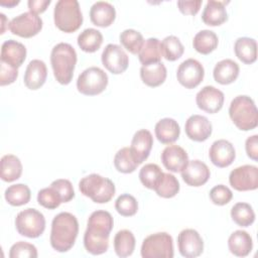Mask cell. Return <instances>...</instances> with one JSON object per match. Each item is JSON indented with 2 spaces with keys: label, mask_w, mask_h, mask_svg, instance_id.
<instances>
[{
  "label": "cell",
  "mask_w": 258,
  "mask_h": 258,
  "mask_svg": "<svg viewBox=\"0 0 258 258\" xmlns=\"http://www.w3.org/2000/svg\"><path fill=\"white\" fill-rule=\"evenodd\" d=\"M113 225V217L107 211L99 210L90 215L84 234V246L89 253L101 255L108 250Z\"/></svg>",
  "instance_id": "6da1fadb"
},
{
  "label": "cell",
  "mask_w": 258,
  "mask_h": 258,
  "mask_svg": "<svg viewBox=\"0 0 258 258\" xmlns=\"http://www.w3.org/2000/svg\"><path fill=\"white\" fill-rule=\"evenodd\" d=\"M79 233V222L73 214L61 212L51 222L49 242L57 252H67L75 244Z\"/></svg>",
  "instance_id": "7a4b0ae2"
},
{
  "label": "cell",
  "mask_w": 258,
  "mask_h": 258,
  "mask_svg": "<svg viewBox=\"0 0 258 258\" xmlns=\"http://www.w3.org/2000/svg\"><path fill=\"white\" fill-rule=\"evenodd\" d=\"M50 63L55 80L61 85H69L77 63L75 48L67 42L57 43L51 49Z\"/></svg>",
  "instance_id": "3957f363"
},
{
  "label": "cell",
  "mask_w": 258,
  "mask_h": 258,
  "mask_svg": "<svg viewBox=\"0 0 258 258\" xmlns=\"http://www.w3.org/2000/svg\"><path fill=\"white\" fill-rule=\"evenodd\" d=\"M229 116L236 127L242 131H249L258 125V112L256 105L249 96L235 97L229 107Z\"/></svg>",
  "instance_id": "277c9868"
},
{
  "label": "cell",
  "mask_w": 258,
  "mask_h": 258,
  "mask_svg": "<svg viewBox=\"0 0 258 258\" xmlns=\"http://www.w3.org/2000/svg\"><path fill=\"white\" fill-rule=\"evenodd\" d=\"M79 189L94 203L106 204L112 200L115 195L114 182L97 173L89 174L83 177L79 182Z\"/></svg>",
  "instance_id": "5b68a950"
},
{
  "label": "cell",
  "mask_w": 258,
  "mask_h": 258,
  "mask_svg": "<svg viewBox=\"0 0 258 258\" xmlns=\"http://www.w3.org/2000/svg\"><path fill=\"white\" fill-rule=\"evenodd\" d=\"M55 26L67 33L78 30L83 23V15L77 0H59L53 10Z\"/></svg>",
  "instance_id": "8992f818"
},
{
  "label": "cell",
  "mask_w": 258,
  "mask_h": 258,
  "mask_svg": "<svg viewBox=\"0 0 258 258\" xmlns=\"http://www.w3.org/2000/svg\"><path fill=\"white\" fill-rule=\"evenodd\" d=\"M141 256L143 258H172V237L166 232L147 236L141 245Z\"/></svg>",
  "instance_id": "52a82bcc"
},
{
  "label": "cell",
  "mask_w": 258,
  "mask_h": 258,
  "mask_svg": "<svg viewBox=\"0 0 258 258\" xmlns=\"http://www.w3.org/2000/svg\"><path fill=\"white\" fill-rule=\"evenodd\" d=\"M17 232L27 238H37L45 229V219L39 211L28 208L19 212L15 218Z\"/></svg>",
  "instance_id": "ba28073f"
},
{
  "label": "cell",
  "mask_w": 258,
  "mask_h": 258,
  "mask_svg": "<svg viewBox=\"0 0 258 258\" xmlns=\"http://www.w3.org/2000/svg\"><path fill=\"white\" fill-rule=\"evenodd\" d=\"M108 85L107 74L98 67H90L84 70L78 77L77 89L87 96L99 95L105 91Z\"/></svg>",
  "instance_id": "9c48e42d"
},
{
  "label": "cell",
  "mask_w": 258,
  "mask_h": 258,
  "mask_svg": "<svg viewBox=\"0 0 258 258\" xmlns=\"http://www.w3.org/2000/svg\"><path fill=\"white\" fill-rule=\"evenodd\" d=\"M10 31L20 37L29 38L36 35L42 28V19L32 12H24L11 19L8 23Z\"/></svg>",
  "instance_id": "30bf717a"
},
{
  "label": "cell",
  "mask_w": 258,
  "mask_h": 258,
  "mask_svg": "<svg viewBox=\"0 0 258 258\" xmlns=\"http://www.w3.org/2000/svg\"><path fill=\"white\" fill-rule=\"evenodd\" d=\"M229 182L239 191L254 190L258 187V168L255 165L245 164L236 167L230 172Z\"/></svg>",
  "instance_id": "8fae6325"
},
{
  "label": "cell",
  "mask_w": 258,
  "mask_h": 258,
  "mask_svg": "<svg viewBox=\"0 0 258 258\" xmlns=\"http://www.w3.org/2000/svg\"><path fill=\"white\" fill-rule=\"evenodd\" d=\"M204 77L205 69L203 64L195 58L183 60L176 71L178 83L186 89H195L198 87L204 80Z\"/></svg>",
  "instance_id": "7c38bea8"
},
{
  "label": "cell",
  "mask_w": 258,
  "mask_h": 258,
  "mask_svg": "<svg viewBox=\"0 0 258 258\" xmlns=\"http://www.w3.org/2000/svg\"><path fill=\"white\" fill-rule=\"evenodd\" d=\"M103 66L112 74L124 73L129 64V57L125 50L118 44L109 43L105 46L101 55Z\"/></svg>",
  "instance_id": "4fadbf2b"
},
{
  "label": "cell",
  "mask_w": 258,
  "mask_h": 258,
  "mask_svg": "<svg viewBox=\"0 0 258 258\" xmlns=\"http://www.w3.org/2000/svg\"><path fill=\"white\" fill-rule=\"evenodd\" d=\"M177 247L181 256L195 258L203 253L204 241L198 231L184 229L177 236Z\"/></svg>",
  "instance_id": "5bb4252c"
},
{
  "label": "cell",
  "mask_w": 258,
  "mask_h": 258,
  "mask_svg": "<svg viewBox=\"0 0 258 258\" xmlns=\"http://www.w3.org/2000/svg\"><path fill=\"white\" fill-rule=\"evenodd\" d=\"M224 93L214 86L204 87L196 96L198 107L209 114L218 113L224 105Z\"/></svg>",
  "instance_id": "9a60e30c"
},
{
  "label": "cell",
  "mask_w": 258,
  "mask_h": 258,
  "mask_svg": "<svg viewBox=\"0 0 258 258\" xmlns=\"http://www.w3.org/2000/svg\"><path fill=\"white\" fill-rule=\"evenodd\" d=\"M209 157L214 165L223 168L233 163L236 157V151L230 141L226 139H219L211 145Z\"/></svg>",
  "instance_id": "2e32d148"
},
{
  "label": "cell",
  "mask_w": 258,
  "mask_h": 258,
  "mask_svg": "<svg viewBox=\"0 0 258 258\" xmlns=\"http://www.w3.org/2000/svg\"><path fill=\"white\" fill-rule=\"evenodd\" d=\"M184 130L189 139L197 142H203L211 136L213 126L207 117L195 114L188 117L185 121Z\"/></svg>",
  "instance_id": "e0dca14e"
},
{
  "label": "cell",
  "mask_w": 258,
  "mask_h": 258,
  "mask_svg": "<svg viewBox=\"0 0 258 258\" xmlns=\"http://www.w3.org/2000/svg\"><path fill=\"white\" fill-rule=\"evenodd\" d=\"M211 171L208 165L199 160H188L186 166L181 171V177L183 181L190 186L204 185L210 178Z\"/></svg>",
  "instance_id": "ac0fdd59"
},
{
  "label": "cell",
  "mask_w": 258,
  "mask_h": 258,
  "mask_svg": "<svg viewBox=\"0 0 258 258\" xmlns=\"http://www.w3.org/2000/svg\"><path fill=\"white\" fill-rule=\"evenodd\" d=\"M162 164L171 172H181L188 162L186 151L175 144L166 146L160 155Z\"/></svg>",
  "instance_id": "d6986e66"
},
{
  "label": "cell",
  "mask_w": 258,
  "mask_h": 258,
  "mask_svg": "<svg viewBox=\"0 0 258 258\" xmlns=\"http://www.w3.org/2000/svg\"><path fill=\"white\" fill-rule=\"evenodd\" d=\"M153 145V137L150 131L146 129H140L133 135L130 151L134 159L138 164L145 161L150 153V150Z\"/></svg>",
  "instance_id": "ffe728a7"
},
{
  "label": "cell",
  "mask_w": 258,
  "mask_h": 258,
  "mask_svg": "<svg viewBox=\"0 0 258 258\" xmlns=\"http://www.w3.org/2000/svg\"><path fill=\"white\" fill-rule=\"evenodd\" d=\"M26 58V47L19 41L9 39L1 46V61L15 69L21 67Z\"/></svg>",
  "instance_id": "44dd1931"
},
{
  "label": "cell",
  "mask_w": 258,
  "mask_h": 258,
  "mask_svg": "<svg viewBox=\"0 0 258 258\" xmlns=\"http://www.w3.org/2000/svg\"><path fill=\"white\" fill-rule=\"evenodd\" d=\"M47 77L46 64L43 60L32 59L26 67L23 81L30 90H37L43 86Z\"/></svg>",
  "instance_id": "7402d4cb"
},
{
  "label": "cell",
  "mask_w": 258,
  "mask_h": 258,
  "mask_svg": "<svg viewBox=\"0 0 258 258\" xmlns=\"http://www.w3.org/2000/svg\"><path fill=\"white\" fill-rule=\"evenodd\" d=\"M116 17L114 6L106 1H97L90 9V19L93 24L99 27L110 26Z\"/></svg>",
  "instance_id": "603a6c76"
},
{
  "label": "cell",
  "mask_w": 258,
  "mask_h": 258,
  "mask_svg": "<svg viewBox=\"0 0 258 258\" xmlns=\"http://www.w3.org/2000/svg\"><path fill=\"white\" fill-rule=\"evenodd\" d=\"M228 3L229 1H208L202 13L204 23L210 26H218L226 22L228 19V13L225 5Z\"/></svg>",
  "instance_id": "cb8c5ba5"
},
{
  "label": "cell",
  "mask_w": 258,
  "mask_h": 258,
  "mask_svg": "<svg viewBox=\"0 0 258 258\" xmlns=\"http://www.w3.org/2000/svg\"><path fill=\"white\" fill-rule=\"evenodd\" d=\"M239 72V64L233 59L226 58L216 63L213 71V76L217 83L221 85H229L237 80Z\"/></svg>",
  "instance_id": "d4e9b609"
},
{
  "label": "cell",
  "mask_w": 258,
  "mask_h": 258,
  "mask_svg": "<svg viewBox=\"0 0 258 258\" xmlns=\"http://www.w3.org/2000/svg\"><path fill=\"white\" fill-rule=\"evenodd\" d=\"M157 140L162 144H171L176 141L180 134L178 123L172 118H163L155 124L154 128Z\"/></svg>",
  "instance_id": "484cf974"
},
{
  "label": "cell",
  "mask_w": 258,
  "mask_h": 258,
  "mask_svg": "<svg viewBox=\"0 0 258 258\" xmlns=\"http://www.w3.org/2000/svg\"><path fill=\"white\" fill-rule=\"evenodd\" d=\"M228 247L230 252L235 256L245 257L252 251V237L246 231L237 230L230 235L228 239Z\"/></svg>",
  "instance_id": "4316f807"
},
{
  "label": "cell",
  "mask_w": 258,
  "mask_h": 258,
  "mask_svg": "<svg viewBox=\"0 0 258 258\" xmlns=\"http://www.w3.org/2000/svg\"><path fill=\"white\" fill-rule=\"evenodd\" d=\"M167 73L163 62L159 61L152 64L142 66L140 69V78L148 87H158L164 83Z\"/></svg>",
  "instance_id": "83f0119b"
},
{
  "label": "cell",
  "mask_w": 258,
  "mask_h": 258,
  "mask_svg": "<svg viewBox=\"0 0 258 258\" xmlns=\"http://www.w3.org/2000/svg\"><path fill=\"white\" fill-rule=\"evenodd\" d=\"M234 51L242 62L251 64L257 59V42L254 38L239 37L235 41Z\"/></svg>",
  "instance_id": "f1b7e54d"
},
{
  "label": "cell",
  "mask_w": 258,
  "mask_h": 258,
  "mask_svg": "<svg viewBox=\"0 0 258 258\" xmlns=\"http://www.w3.org/2000/svg\"><path fill=\"white\" fill-rule=\"evenodd\" d=\"M22 173V163L20 159L13 154L2 156L0 161L1 179L7 182H12L20 177Z\"/></svg>",
  "instance_id": "f546056e"
},
{
  "label": "cell",
  "mask_w": 258,
  "mask_h": 258,
  "mask_svg": "<svg viewBox=\"0 0 258 258\" xmlns=\"http://www.w3.org/2000/svg\"><path fill=\"white\" fill-rule=\"evenodd\" d=\"M161 57H162V54H161L159 39L155 37L147 38L144 41L140 51L138 52V58L142 63V66L159 62Z\"/></svg>",
  "instance_id": "4dcf8cb0"
},
{
  "label": "cell",
  "mask_w": 258,
  "mask_h": 258,
  "mask_svg": "<svg viewBox=\"0 0 258 258\" xmlns=\"http://www.w3.org/2000/svg\"><path fill=\"white\" fill-rule=\"evenodd\" d=\"M219 43V39L217 34L209 29H204L199 31L192 40L194 48L202 53V54H209L214 51Z\"/></svg>",
  "instance_id": "1f68e13d"
},
{
  "label": "cell",
  "mask_w": 258,
  "mask_h": 258,
  "mask_svg": "<svg viewBox=\"0 0 258 258\" xmlns=\"http://www.w3.org/2000/svg\"><path fill=\"white\" fill-rule=\"evenodd\" d=\"M135 237L129 230H121L114 237V250L119 257L130 256L135 249Z\"/></svg>",
  "instance_id": "d6a6232c"
},
{
  "label": "cell",
  "mask_w": 258,
  "mask_h": 258,
  "mask_svg": "<svg viewBox=\"0 0 258 258\" xmlns=\"http://www.w3.org/2000/svg\"><path fill=\"white\" fill-rule=\"evenodd\" d=\"M103 42V35L101 31L95 28H86L78 36V45L83 51L95 52Z\"/></svg>",
  "instance_id": "836d02e7"
},
{
  "label": "cell",
  "mask_w": 258,
  "mask_h": 258,
  "mask_svg": "<svg viewBox=\"0 0 258 258\" xmlns=\"http://www.w3.org/2000/svg\"><path fill=\"white\" fill-rule=\"evenodd\" d=\"M4 197L6 202L14 207H19L27 204L30 201V188L24 183H16L8 186L5 189Z\"/></svg>",
  "instance_id": "e575fe53"
},
{
  "label": "cell",
  "mask_w": 258,
  "mask_h": 258,
  "mask_svg": "<svg viewBox=\"0 0 258 258\" xmlns=\"http://www.w3.org/2000/svg\"><path fill=\"white\" fill-rule=\"evenodd\" d=\"M232 220L241 227H249L255 221L253 208L247 203H237L231 209Z\"/></svg>",
  "instance_id": "d590c367"
},
{
  "label": "cell",
  "mask_w": 258,
  "mask_h": 258,
  "mask_svg": "<svg viewBox=\"0 0 258 258\" xmlns=\"http://www.w3.org/2000/svg\"><path fill=\"white\" fill-rule=\"evenodd\" d=\"M161 54L162 56L169 61H174L178 59L184 51V47L178 37L174 35H168L163 38L160 42Z\"/></svg>",
  "instance_id": "8d00e7d4"
},
{
  "label": "cell",
  "mask_w": 258,
  "mask_h": 258,
  "mask_svg": "<svg viewBox=\"0 0 258 258\" xmlns=\"http://www.w3.org/2000/svg\"><path fill=\"white\" fill-rule=\"evenodd\" d=\"M154 190L157 196L164 199H170L176 196L179 191V182L173 174L163 172V175L155 186Z\"/></svg>",
  "instance_id": "74e56055"
},
{
  "label": "cell",
  "mask_w": 258,
  "mask_h": 258,
  "mask_svg": "<svg viewBox=\"0 0 258 258\" xmlns=\"http://www.w3.org/2000/svg\"><path fill=\"white\" fill-rule=\"evenodd\" d=\"M114 165L116 169L122 173H131L133 172L137 166L138 162L134 159L130 148L123 147L117 151L114 157Z\"/></svg>",
  "instance_id": "f35d334b"
},
{
  "label": "cell",
  "mask_w": 258,
  "mask_h": 258,
  "mask_svg": "<svg viewBox=\"0 0 258 258\" xmlns=\"http://www.w3.org/2000/svg\"><path fill=\"white\" fill-rule=\"evenodd\" d=\"M162 175L163 171L155 163H147L139 171V179L141 183L149 189L155 188Z\"/></svg>",
  "instance_id": "ab89813d"
},
{
  "label": "cell",
  "mask_w": 258,
  "mask_h": 258,
  "mask_svg": "<svg viewBox=\"0 0 258 258\" xmlns=\"http://www.w3.org/2000/svg\"><path fill=\"white\" fill-rule=\"evenodd\" d=\"M120 42L121 44L131 53L133 54H138V52L140 51L143 43H144V39L142 34L135 30V29H125L120 33L119 36Z\"/></svg>",
  "instance_id": "60d3db41"
},
{
  "label": "cell",
  "mask_w": 258,
  "mask_h": 258,
  "mask_svg": "<svg viewBox=\"0 0 258 258\" xmlns=\"http://www.w3.org/2000/svg\"><path fill=\"white\" fill-rule=\"evenodd\" d=\"M37 202L40 206L48 210L56 209L62 203L60 195L51 185H49L48 187H44L38 191Z\"/></svg>",
  "instance_id": "b9f144b4"
},
{
  "label": "cell",
  "mask_w": 258,
  "mask_h": 258,
  "mask_svg": "<svg viewBox=\"0 0 258 258\" xmlns=\"http://www.w3.org/2000/svg\"><path fill=\"white\" fill-rule=\"evenodd\" d=\"M115 209L121 216L131 217L137 213L138 203L133 196L129 194H123L119 196L115 201Z\"/></svg>",
  "instance_id": "7bdbcfd3"
},
{
  "label": "cell",
  "mask_w": 258,
  "mask_h": 258,
  "mask_svg": "<svg viewBox=\"0 0 258 258\" xmlns=\"http://www.w3.org/2000/svg\"><path fill=\"white\" fill-rule=\"evenodd\" d=\"M10 258H20V257H28V258H36L37 257V249L34 245L19 241L13 244L9 251Z\"/></svg>",
  "instance_id": "ee69618b"
},
{
  "label": "cell",
  "mask_w": 258,
  "mask_h": 258,
  "mask_svg": "<svg viewBox=\"0 0 258 258\" xmlns=\"http://www.w3.org/2000/svg\"><path fill=\"white\" fill-rule=\"evenodd\" d=\"M232 190L224 184H218L210 190V199L213 202V204L217 206L227 205L232 200Z\"/></svg>",
  "instance_id": "f6af8a7d"
},
{
  "label": "cell",
  "mask_w": 258,
  "mask_h": 258,
  "mask_svg": "<svg viewBox=\"0 0 258 258\" xmlns=\"http://www.w3.org/2000/svg\"><path fill=\"white\" fill-rule=\"evenodd\" d=\"M50 185L53 186L58 191L62 203H68L74 199V197H75L74 186L69 179L58 178V179L53 180L50 183Z\"/></svg>",
  "instance_id": "bcb514c9"
},
{
  "label": "cell",
  "mask_w": 258,
  "mask_h": 258,
  "mask_svg": "<svg viewBox=\"0 0 258 258\" xmlns=\"http://www.w3.org/2000/svg\"><path fill=\"white\" fill-rule=\"evenodd\" d=\"M18 77V69H15L5 62L1 61L0 85L6 86L14 83Z\"/></svg>",
  "instance_id": "7dc6e473"
},
{
  "label": "cell",
  "mask_w": 258,
  "mask_h": 258,
  "mask_svg": "<svg viewBox=\"0 0 258 258\" xmlns=\"http://www.w3.org/2000/svg\"><path fill=\"white\" fill-rule=\"evenodd\" d=\"M202 5V1L201 0H197V1H177V7L179 9V11L182 14L185 15H196Z\"/></svg>",
  "instance_id": "c3c4849f"
},
{
  "label": "cell",
  "mask_w": 258,
  "mask_h": 258,
  "mask_svg": "<svg viewBox=\"0 0 258 258\" xmlns=\"http://www.w3.org/2000/svg\"><path fill=\"white\" fill-rule=\"evenodd\" d=\"M245 149L248 157L257 161L258 160V135H252L246 139Z\"/></svg>",
  "instance_id": "681fc988"
},
{
  "label": "cell",
  "mask_w": 258,
  "mask_h": 258,
  "mask_svg": "<svg viewBox=\"0 0 258 258\" xmlns=\"http://www.w3.org/2000/svg\"><path fill=\"white\" fill-rule=\"evenodd\" d=\"M50 2V0H29L27 2V5L30 12L34 14H39L46 10Z\"/></svg>",
  "instance_id": "f907efd6"
},
{
  "label": "cell",
  "mask_w": 258,
  "mask_h": 258,
  "mask_svg": "<svg viewBox=\"0 0 258 258\" xmlns=\"http://www.w3.org/2000/svg\"><path fill=\"white\" fill-rule=\"evenodd\" d=\"M19 3V1H8V2H6V1H0V5H2V6H7V7H12V6H15V5H17Z\"/></svg>",
  "instance_id": "816d5d0a"
}]
</instances>
